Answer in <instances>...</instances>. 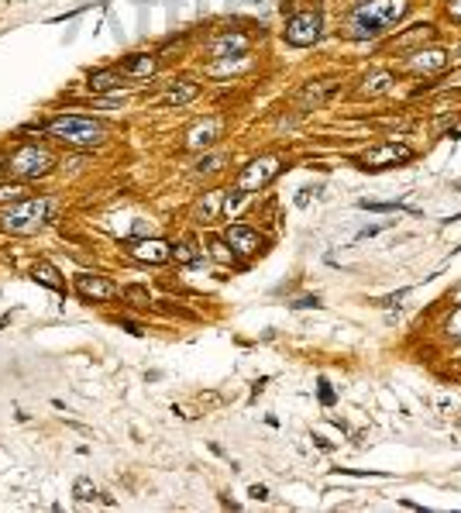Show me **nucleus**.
Returning a JSON list of instances; mask_svg holds the SVG:
<instances>
[{"instance_id": "nucleus-1", "label": "nucleus", "mask_w": 461, "mask_h": 513, "mask_svg": "<svg viewBox=\"0 0 461 513\" xmlns=\"http://www.w3.org/2000/svg\"><path fill=\"white\" fill-rule=\"evenodd\" d=\"M410 10V0H362L355 10H351V38H379L382 31H389L403 14Z\"/></svg>"}, {"instance_id": "nucleus-2", "label": "nucleus", "mask_w": 461, "mask_h": 513, "mask_svg": "<svg viewBox=\"0 0 461 513\" xmlns=\"http://www.w3.org/2000/svg\"><path fill=\"white\" fill-rule=\"evenodd\" d=\"M49 131H52L59 141L73 145V148H93V145H100V141L107 138V128H103L100 121H90V117H76V114L49 121Z\"/></svg>"}, {"instance_id": "nucleus-3", "label": "nucleus", "mask_w": 461, "mask_h": 513, "mask_svg": "<svg viewBox=\"0 0 461 513\" xmlns=\"http://www.w3.org/2000/svg\"><path fill=\"white\" fill-rule=\"evenodd\" d=\"M49 200L45 197H31V200H17V204L10 207L3 217H0V227L7 231V234H35L42 224H45V217H49Z\"/></svg>"}, {"instance_id": "nucleus-4", "label": "nucleus", "mask_w": 461, "mask_h": 513, "mask_svg": "<svg viewBox=\"0 0 461 513\" xmlns=\"http://www.w3.org/2000/svg\"><path fill=\"white\" fill-rule=\"evenodd\" d=\"M7 169L17 180H42V176L52 173V155L45 148H38V145H24V148L14 152V159H10Z\"/></svg>"}, {"instance_id": "nucleus-5", "label": "nucleus", "mask_w": 461, "mask_h": 513, "mask_svg": "<svg viewBox=\"0 0 461 513\" xmlns=\"http://www.w3.org/2000/svg\"><path fill=\"white\" fill-rule=\"evenodd\" d=\"M279 173H282V159L279 155H262V159L245 166V173L238 176V190L241 193H259L262 186H269L276 180Z\"/></svg>"}, {"instance_id": "nucleus-6", "label": "nucleus", "mask_w": 461, "mask_h": 513, "mask_svg": "<svg viewBox=\"0 0 461 513\" xmlns=\"http://www.w3.org/2000/svg\"><path fill=\"white\" fill-rule=\"evenodd\" d=\"M320 28H324V17H320L317 10H299V14H293L289 24H286V42L296 45V49L313 45V42L320 38Z\"/></svg>"}, {"instance_id": "nucleus-7", "label": "nucleus", "mask_w": 461, "mask_h": 513, "mask_svg": "<svg viewBox=\"0 0 461 513\" xmlns=\"http://www.w3.org/2000/svg\"><path fill=\"white\" fill-rule=\"evenodd\" d=\"M413 159V148L403 145V141H385V145H375L365 152L362 159V169H385V166H399V162H410Z\"/></svg>"}, {"instance_id": "nucleus-8", "label": "nucleus", "mask_w": 461, "mask_h": 513, "mask_svg": "<svg viewBox=\"0 0 461 513\" xmlns=\"http://www.w3.org/2000/svg\"><path fill=\"white\" fill-rule=\"evenodd\" d=\"M124 248H128L131 259L148 262V266H162V262L173 259V245L162 241V238H138V241H128Z\"/></svg>"}, {"instance_id": "nucleus-9", "label": "nucleus", "mask_w": 461, "mask_h": 513, "mask_svg": "<svg viewBox=\"0 0 461 513\" xmlns=\"http://www.w3.org/2000/svg\"><path fill=\"white\" fill-rule=\"evenodd\" d=\"M224 241L234 248V255H255V252H262V234L255 227H248V224H231L224 231Z\"/></svg>"}, {"instance_id": "nucleus-10", "label": "nucleus", "mask_w": 461, "mask_h": 513, "mask_svg": "<svg viewBox=\"0 0 461 513\" xmlns=\"http://www.w3.org/2000/svg\"><path fill=\"white\" fill-rule=\"evenodd\" d=\"M76 293L83 300H114L117 297V286L103 276H76Z\"/></svg>"}, {"instance_id": "nucleus-11", "label": "nucleus", "mask_w": 461, "mask_h": 513, "mask_svg": "<svg viewBox=\"0 0 461 513\" xmlns=\"http://www.w3.org/2000/svg\"><path fill=\"white\" fill-rule=\"evenodd\" d=\"M448 66V52L444 49H420V52H413V59H410V69L413 73H437V69H444Z\"/></svg>"}, {"instance_id": "nucleus-12", "label": "nucleus", "mask_w": 461, "mask_h": 513, "mask_svg": "<svg viewBox=\"0 0 461 513\" xmlns=\"http://www.w3.org/2000/svg\"><path fill=\"white\" fill-rule=\"evenodd\" d=\"M217 134H220V121H217V117H207V121H200V124L186 134V145H189V148H207Z\"/></svg>"}, {"instance_id": "nucleus-13", "label": "nucleus", "mask_w": 461, "mask_h": 513, "mask_svg": "<svg viewBox=\"0 0 461 513\" xmlns=\"http://www.w3.org/2000/svg\"><path fill=\"white\" fill-rule=\"evenodd\" d=\"M245 49H248V38H245V35H224V38L214 42L210 52H214L217 59H231V55H241Z\"/></svg>"}, {"instance_id": "nucleus-14", "label": "nucleus", "mask_w": 461, "mask_h": 513, "mask_svg": "<svg viewBox=\"0 0 461 513\" xmlns=\"http://www.w3.org/2000/svg\"><path fill=\"white\" fill-rule=\"evenodd\" d=\"M334 90H338V83H334V80H320V83H310V87H303V94H299V103H306V107L313 103V107H317V103L327 101V97H331Z\"/></svg>"}, {"instance_id": "nucleus-15", "label": "nucleus", "mask_w": 461, "mask_h": 513, "mask_svg": "<svg viewBox=\"0 0 461 513\" xmlns=\"http://www.w3.org/2000/svg\"><path fill=\"white\" fill-rule=\"evenodd\" d=\"M90 87L93 94H107V90H121V73H110V69H96L90 73Z\"/></svg>"}, {"instance_id": "nucleus-16", "label": "nucleus", "mask_w": 461, "mask_h": 513, "mask_svg": "<svg viewBox=\"0 0 461 513\" xmlns=\"http://www.w3.org/2000/svg\"><path fill=\"white\" fill-rule=\"evenodd\" d=\"M128 76H152L155 73V59L152 55H131V59H124V66H121Z\"/></svg>"}, {"instance_id": "nucleus-17", "label": "nucleus", "mask_w": 461, "mask_h": 513, "mask_svg": "<svg viewBox=\"0 0 461 513\" xmlns=\"http://www.w3.org/2000/svg\"><path fill=\"white\" fill-rule=\"evenodd\" d=\"M35 279H38L42 286L55 290V293H62V290H66V283L59 279V272H55V269H52L49 262H38V266H35Z\"/></svg>"}, {"instance_id": "nucleus-18", "label": "nucleus", "mask_w": 461, "mask_h": 513, "mask_svg": "<svg viewBox=\"0 0 461 513\" xmlns=\"http://www.w3.org/2000/svg\"><path fill=\"white\" fill-rule=\"evenodd\" d=\"M196 94H200V87L186 80V83H180V87H173V90L166 94V103H173V107H180V103H189V101H193V97H196Z\"/></svg>"}, {"instance_id": "nucleus-19", "label": "nucleus", "mask_w": 461, "mask_h": 513, "mask_svg": "<svg viewBox=\"0 0 461 513\" xmlns=\"http://www.w3.org/2000/svg\"><path fill=\"white\" fill-rule=\"evenodd\" d=\"M173 259H176V262H183V266L200 262V248H196V241H183V245H176V248H173Z\"/></svg>"}, {"instance_id": "nucleus-20", "label": "nucleus", "mask_w": 461, "mask_h": 513, "mask_svg": "<svg viewBox=\"0 0 461 513\" xmlns=\"http://www.w3.org/2000/svg\"><path fill=\"white\" fill-rule=\"evenodd\" d=\"M389 73H372L369 80H365V94H385L389 90Z\"/></svg>"}, {"instance_id": "nucleus-21", "label": "nucleus", "mask_w": 461, "mask_h": 513, "mask_svg": "<svg viewBox=\"0 0 461 513\" xmlns=\"http://www.w3.org/2000/svg\"><path fill=\"white\" fill-rule=\"evenodd\" d=\"M73 496H76L80 503H90V500H96V486H93L90 479H76V486H73Z\"/></svg>"}, {"instance_id": "nucleus-22", "label": "nucleus", "mask_w": 461, "mask_h": 513, "mask_svg": "<svg viewBox=\"0 0 461 513\" xmlns=\"http://www.w3.org/2000/svg\"><path fill=\"white\" fill-rule=\"evenodd\" d=\"M210 255H214L217 262H224V266L234 262V248H231L227 241H214V245H210Z\"/></svg>"}, {"instance_id": "nucleus-23", "label": "nucleus", "mask_w": 461, "mask_h": 513, "mask_svg": "<svg viewBox=\"0 0 461 513\" xmlns=\"http://www.w3.org/2000/svg\"><path fill=\"white\" fill-rule=\"evenodd\" d=\"M217 210H220V193L214 190V193H207V197H203V204H200V214H203L207 220H214V217H217Z\"/></svg>"}, {"instance_id": "nucleus-24", "label": "nucleus", "mask_w": 461, "mask_h": 513, "mask_svg": "<svg viewBox=\"0 0 461 513\" xmlns=\"http://www.w3.org/2000/svg\"><path fill=\"white\" fill-rule=\"evenodd\" d=\"M17 200H24V190L14 183H0V204H17Z\"/></svg>"}, {"instance_id": "nucleus-25", "label": "nucleus", "mask_w": 461, "mask_h": 513, "mask_svg": "<svg viewBox=\"0 0 461 513\" xmlns=\"http://www.w3.org/2000/svg\"><path fill=\"white\" fill-rule=\"evenodd\" d=\"M124 297H128L131 304H138V307L152 304V297H148V290H145V286H128V290H124Z\"/></svg>"}, {"instance_id": "nucleus-26", "label": "nucleus", "mask_w": 461, "mask_h": 513, "mask_svg": "<svg viewBox=\"0 0 461 513\" xmlns=\"http://www.w3.org/2000/svg\"><path fill=\"white\" fill-rule=\"evenodd\" d=\"M444 327H448V338H455V341H461V307L455 310L451 317H448V324H444Z\"/></svg>"}, {"instance_id": "nucleus-27", "label": "nucleus", "mask_w": 461, "mask_h": 513, "mask_svg": "<svg viewBox=\"0 0 461 513\" xmlns=\"http://www.w3.org/2000/svg\"><path fill=\"white\" fill-rule=\"evenodd\" d=\"M220 162H224L220 155H210V159H200L196 169H200V173H214V169H220Z\"/></svg>"}, {"instance_id": "nucleus-28", "label": "nucleus", "mask_w": 461, "mask_h": 513, "mask_svg": "<svg viewBox=\"0 0 461 513\" xmlns=\"http://www.w3.org/2000/svg\"><path fill=\"white\" fill-rule=\"evenodd\" d=\"M320 403H324V407H331V403H334V390L327 386V379H320Z\"/></svg>"}, {"instance_id": "nucleus-29", "label": "nucleus", "mask_w": 461, "mask_h": 513, "mask_svg": "<svg viewBox=\"0 0 461 513\" xmlns=\"http://www.w3.org/2000/svg\"><path fill=\"white\" fill-rule=\"evenodd\" d=\"M406 293H410V290H399L396 297H385V300H379V304H382V307H399V300H403Z\"/></svg>"}, {"instance_id": "nucleus-30", "label": "nucleus", "mask_w": 461, "mask_h": 513, "mask_svg": "<svg viewBox=\"0 0 461 513\" xmlns=\"http://www.w3.org/2000/svg\"><path fill=\"white\" fill-rule=\"evenodd\" d=\"M293 307H296V310H303V307H320V300H317V297H299V300H296Z\"/></svg>"}, {"instance_id": "nucleus-31", "label": "nucleus", "mask_w": 461, "mask_h": 513, "mask_svg": "<svg viewBox=\"0 0 461 513\" xmlns=\"http://www.w3.org/2000/svg\"><path fill=\"white\" fill-rule=\"evenodd\" d=\"M448 14H451L455 21H461V0H448Z\"/></svg>"}, {"instance_id": "nucleus-32", "label": "nucleus", "mask_w": 461, "mask_h": 513, "mask_svg": "<svg viewBox=\"0 0 461 513\" xmlns=\"http://www.w3.org/2000/svg\"><path fill=\"white\" fill-rule=\"evenodd\" d=\"M248 493H252L255 500H269V489H266V486H252Z\"/></svg>"}, {"instance_id": "nucleus-33", "label": "nucleus", "mask_w": 461, "mask_h": 513, "mask_svg": "<svg viewBox=\"0 0 461 513\" xmlns=\"http://www.w3.org/2000/svg\"><path fill=\"white\" fill-rule=\"evenodd\" d=\"M382 227H385V224H372V227H365V231H362V238H372V234H379Z\"/></svg>"}, {"instance_id": "nucleus-34", "label": "nucleus", "mask_w": 461, "mask_h": 513, "mask_svg": "<svg viewBox=\"0 0 461 513\" xmlns=\"http://www.w3.org/2000/svg\"><path fill=\"white\" fill-rule=\"evenodd\" d=\"M451 304H458V307H461V286H458V290H451Z\"/></svg>"}]
</instances>
